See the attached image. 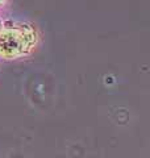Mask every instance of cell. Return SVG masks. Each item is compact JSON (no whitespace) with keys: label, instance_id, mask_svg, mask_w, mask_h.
I'll return each instance as SVG.
<instances>
[{"label":"cell","instance_id":"cell-1","mask_svg":"<svg viewBox=\"0 0 150 158\" xmlns=\"http://www.w3.org/2000/svg\"><path fill=\"white\" fill-rule=\"evenodd\" d=\"M36 44V31L24 23L4 24L0 29V56L16 58L28 53Z\"/></svg>","mask_w":150,"mask_h":158},{"label":"cell","instance_id":"cell-2","mask_svg":"<svg viewBox=\"0 0 150 158\" xmlns=\"http://www.w3.org/2000/svg\"><path fill=\"white\" fill-rule=\"evenodd\" d=\"M7 2H8V0H0V8H3L4 6H6Z\"/></svg>","mask_w":150,"mask_h":158},{"label":"cell","instance_id":"cell-3","mask_svg":"<svg viewBox=\"0 0 150 158\" xmlns=\"http://www.w3.org/2000/svg\"><path fill=\"white\" fill-rule=\"evenodd\" d=\"M2 27H3V25H2V24H0V29H2Z\"/></svg>","mask_w":150,"mask_h":158}]
</instances>
